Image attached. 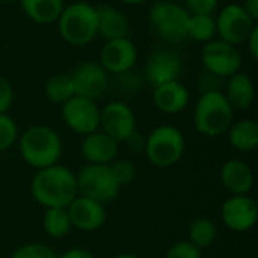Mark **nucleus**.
Instances as JSON below:
<instances>
[{
  "instance_id": "obj_29",
  "label": "nucleus",
  "mask_w": 258,
  "mask_h": 258,
  "mask_svg": "<svg viewBox=\"0 0 258 258\" xmlns=\"http://www.w3.org/2000/svg\"><path fill=\"white\" fill-rule=\"evenodd\" d=\"M109 166L121 187L132 183L136 177V165L128 159H115Z\"/></svg>"
},
{
  "instance_id": "obj_33",
  "label": "nucleus",
  "mask_w": 258,
  "mask_h": 258,
  "mask_svg": "<svg viewBox=\"0 0 258 258\" xmlns=\"http://www.w3.org/2000/svg\"><path fill=\"white\" fill-rule=\"evenodd\" d=\"M14 103V89L6 77L0 74V113H8Z\"/></svg>"
},
{
  "instance_id": "obj_12",
  "label": "nucleus",
  "mask_w": 258,
  "mask_h": 258,
  "mask_svg": "<svg viewBox=\"0 0 258 258\" xmlns=\"http://www.w3.org/2000/svg\"><path fill=\"white\" fill-rule=\"evenodd\" d=\"M224 225L234 233L251 231L258 221V204L249 195H231L221 209Z\"/></svg>"
},
{
  "instance_id": "obj_16",
  "label": "nucleus",
  "mask_w": 258,
  "mask_h": 258,
  "mask_svg": "<svg viewBox=\"0 0 258 258\" xmlns=\"http://www.w3.org/2000/svg\"><path fill=\"white\" fill-rule=\"evenodd\" d=\"M67 210L73 228H77L85 233H92L100 230L107 219L104 204L82 195H77L67 207Z\"/></svg>"
},
{
  "instance_id": "obj_40",
  "label": "nucleus",
  "mask_w": 258,
  "mask_h": 258,
  "mask_svg": "<svg viewBox=\"0 0 258 258\" xmlns=\"http://www.w3.org/2000/svg\"><path fill=\"white\" fill-rule=\"evenodd\" d=\"M119 2L124 3V5H128V6H136V5H142V3H145L148 0H119Z\"/></svg>"
},
{
  "instance_id": "obj_18",
  "label": "nucleus",
  "mask_w": 258,
  "mask_h": 258,
  "mask_svg": "<svg viewBox=\"0 0 258 258\" xmlns=\"http://www.w3.org/2000/svg\"><path fill=\"white\" fill-rule=\"evenodd\" d=\"M221 183L231 195H249L254 187V172L240 159H230L221 168Z\"/></svg>"
},
{
  "instance_id": "obj_20",
  "label": "nucleus",
  "mask_w": 258,
  "mask_h": 258,
  "mask_svg": "<svg viewBox=\"0 0 258 258\" xmlns=\"http://www.w3.org/2000/svg\"><path fill=\"white\" fill-rule=\"evenodd\" d=\"M95 8L98 17V36L104 41H110L128 35L130 23L122 11L109 3H101Z\"/></svg>"
},
{
  "instance_id": "obj_21",
  "label": "nucleus",
  "mask_w": 258,
  "mask_h": 258,
  "mask_svg": "<svg viewBox=\"0 0 258 258\" xmlns=\"http://www.w3.org/2000/svg\"><path fill=\"white\" fill-rule=\"evenodd\" d=\"M233 110H248L255 100V86L252 79L246 73H236L228 77L224 92Z\"/></svg>"
},
{
  "instance_id": "obj_27",
  "label": "nucleus",
  "mask_w": 258,
  "mask_h": 258,
  "mask_svg": "<svg viewBox=\"0 0 258 258\" xmlns=\"http://www.w3.org/2000/svg\"><path fill=\"white\" fill-rule=\"evenodd\" d=\"M218 237L216 224L206 216H200L190 222L189 227V242L200 251L210 248Z\"/></svg>"
},
{
  "instance_id": "obj_28",
  "label": "nucleus",
  "mask_w": 258,
  "mask_h": 258,
  "mask_svg": "<svg viewBox=\"0 0 258 258\" xmlns=\"http://www.w3.org/2000/svg\"><path fill=\"white\" fill-rule=\"evenodd\" d=\"M18 127L12 116L0 113V151H6L18 141Z\"/></svg>"
},
{
  "instance_id": "obj_11",
  "label": "nucleus",
  "mask_w": 258,
  "mask_h": 258,
  "mask_svg": "<svg viewBox=\"0 0 258 258\" xmlns=\"http://www.w3.org/2000/svg\"><path fill=\"white\" fill-rule=\"evenodd\" d=\"M100 130L118 144L125 142L136 132V115L124 101H110L100 109Z\"/></svg>"
},
{
  "instance_id": "obj_38",
  "label": "nucleus",
  "mask_w": 258,
  "mask_h": 258,
  "mask_svg": "<svg viewBox=\"0 0 258 258\" xmlns=\"http://www.w3.org/2000/svg\"><path fill=\"white\" fill-rule=\"evenodd\" d=\"M57 258H94V255L83 248H73V249L65 251L60 257Z\"/></svg>"
},
{
  "instance_id": "obj_7",
  "label": "nucleus",
  "mask_w": 258,
  "mask_h": 258,
  "mask_svg": "<svg viewBox=\"0 0 258 258\" xmlns=\"http://www.w3.org/2000/svg\"><path fill=\"white\" fill-rule=\"evenodd\" d=\"M77 177L79 195L92 198L101 204L112 203L118 198L121 186L116 181L109 165H85Z\"/></svg>"
},
{
  "instance_id": "obj_31",
  "label": "nucleus",
  "mask_w": 258,
  "mask_h": 258,
  "mask_svg": "<svg viewBox=\"0 0 258 258\" xmlns=\"http://www.w3.org/2000/svg\"><path fill=\"white\" fill-rule=\"evenodd\" d=\"M165 258H201V251L189 240H180L168 249Z\"/></svg>"
},
{
  "instance_id": "obj_37",
  "label": "nucleus",
  "mask_w": 258,
  "mask_h": 258,
  "mask_svg": "<svg viewBox=\"0 0 258 258\" xmlns=\"http://www.w3.org/2000/svg\"><path fill=\"white\" fill-rule=\"evenodd\" d=\"M245 44H246V47H248V51H249L251 57H252L254 60H257L258 59V26H255V27L252 29V32L249 33V36H248V39L245 41Z\"/></svg>"
},
{
  "instance_id": "obj_32",
  "label": "nucleus",
  "mask_w": 258,
  "mask_h": 258,
  "mask_svg": "<svg viewBox=\"0 0 258 258\" xmlns=\"http://www.w3.org/2000/svg\"><path fill=\"white\" fill-rule=\"evenodd\" d=\"M219 6V0H184L189 14H213Z\"/></svg>"
},
{
  "instance_id": "obj_41",
  "label": "nucleus",
  "mask_w": 258,
  "mask_h": 258,
  "mask_svg": "<svg viewBox=\"0 0 258 258\" xmlns=\"http://www.w3.org/2000/svg\"><path fill=\"white\" fill-rule=\"evenodd\" d=\"M113 258H141L139 255H136V254H130V252H125V254H119V255H116V257Z\"/></svg>"
},
{
  "instance_id": "obj_3",
  "label": "nucleus",
  "mask_w": 258,
  "mask_h": 258,
  "mask_svg": "<svg viewBox=\"0 0 258 258\" xmlns=\"http://www.w3.org/2000/svg\"><path fill=\"white\" fill-rule=\"evenodd\" d=\"M56 23L62 41L73 47L88 45L98 36L97 8L86 0L65 6Z\"/></svg>"
},
{
  "instance_id": "obj_25",
  "label": "nucleus",
  "mask_w": 258,
  "mask_h": 258,
  "mask_svg": "<svg viewBox=\"0 0 258 258\" xmlns=\"http://www.w3.org/2000/svg\"><path fill=\"white\" fill-rule=\"evenodd\" d=\"M42 227L48 237L51 239H63L71 231L73 225L70 221L68 210L65 207H50L45 209L42 218Z\"/></svg>"
},
{
  "instance_id": "obj_17",
  "label": "nucleus",
  "mask_w": 258,
  "mask_h": 258,
  "mask_svg": "<svg viewBox=\"0 0 258 258\" xmlns=\"http://www.w3.org/2000/svg\"><path fill=\"white\" fill-rule=\"evenodd\" d=\"M83 159L92 165H110L119 151V144L101 130L83 136L80 144Z\"/></svg>"
},
{
  "instance_id": "obj_10",
  "label": "nucleus",
  "mask_w": 258,
  "mask_h": 258,
  "mask_svg": "<svg viewBox=\"0 0 258 258\" xmlns=\"http://www.w3.org/2000/svg\"><path fill=\"white\" fill-rule=\"evenodd\" d=\"M62 119L71 132L86 136L100 130V107L94 100L74 95L62 104Z\"/></svg>"
},
{
  "instance_id": "obj_6",
  "label": "nucleus",
  "mask_w": 258,
  "mask_h": 258,
  "mask_svg": "<svg viewBox=\"0 0 258 258\" xmlns=\"http://www.w3.org/2000/svg\"><path fill=\"white\" fill-rule=\"evenodd\" d=\"M189 12L180 3L171 0L156 2L148 12V23L159 39L166 44H180L186 36Z\"/></svg>"
},
{
  "instance_id": "obj_26",
  "label": "nucleus",
  "mask_w": 258,
  "mask_h": 258,
  "mask_svg": "<svg viewBox=\"0 0 258 258\" xmlns=\"http://www.w3.org/2000/svg\"><path fill=\"white\" fill-rule=\"evenodd\" d=\"M44 94L48 101H51L53 104H59V106L71 100L76 95V92H74V85H73L70 74L59 73V74L51 76L44 85Z\"/></svg>"
},
{
  "instance_id": "obj_43",
  "label": "nucleus",
  "mask_w": 258,
  "mask_h": 258,
  "mask_svg": "<svg viewBox=\"0 0 258 258\" xmlns=\"http://www.w3.org/2000/svg\"><path fill=\"white\" fill-rule=\"evenodd\" d=\"M5 2H14V0H5Z\"/></svg>"
},
{
  "instance_id": "obj_36",
  "label": "nucleus",
  "mask_w": 258,
  "mask_h": 258,
  "mask_svg": "<svg viewBox=\"0 0 258 258\" xmlns=\"http://www.w3.org/2000/svg\"><path fill=\"white\" fill-rule=\"evenodd\" d=\"M145 142H147V136L139 133L138 130L125 141V144L128 145L132 153H144L145 150Z\"/></svg>"
},
{
  "instance_id": "obj_14",
  "label": "nucleus",
  "mask_w": 258,
  "mask_h": 258,
  "mask_svg": "<svg viewBox=\"0 0 258 258\" xmlns=\"http://www.w3.org/2000/svg\"><path fill=\"white\" fill-rule=\"evenodd\" d=\"M183 70L180 54L172 48L154 50L144 67V80L153 88L178 80Z\"/></svg>"
},
{
  "instance_id": "obj_15",
  "label": "nucleus",
  "mask_w": 258,
  "mask_h": 258,
  "mask_svg": "<svg viewBox=\"0 0 258 258\" xmlns=\"http://www.w3.org/2000/svg\"><path fill=\"white\" fill-rule=\"evenodd\" d=\"M70 77L73 80L76 95L94 101H97L109 86V74L98 62L94 60H85L79 63Z\"/></svg>"
},
{
  "instance_id": "obj_42",
  "label": "nucleus",
  "mask_w": 258,
  "mask_h": 258,
  "mask_svg": "<svg viewBox=\"0 0 258 258\" xmlns=\"http://www.w3.org/2000/svg\"><path fill=\"white\" fill-rule=\"evenodd\" d=\"M88 2H100V0H88Z\"/></svg>"
},
{
  "instance_id": "obj_2",
  "label": "nucleus",
  "mask_w": 258,
  "mask_h": 258,
  "mask_svg": "<svg viewBox=\"0 0 258 258\" xmlns=\"http://www.w3.org/2000/svg\"><path fill=\"white\" fill-rule=\"evenodd\" d=\"M18 150L23 160L38 171L59 163L63 144L54 128L38 124L29 127L18 136Z\"/></svg>"
},
{
  "instance_id": "obj_19",
  "label": "nucleus",
  "mask_w": 258,
  "mask_h": 258,
  "mask_svg": "<svg viewBox=\"0 0 258 258\" xmlns=\"http://www.w3.org/2000/svg\"><path fill=\"white\" fill-rule=\"evenodd\" d=\"M190 101L189 89L178 80L163 83L154 88L153 103L154 106L166 115H178L181 113Z\"/></svg>"
},
{
  "instance_id": "obj_13",
  "label": "nucleus",
  "mask_w": 258,
  "mask_h": 258,
  "mask_svg": "<svg viewBox=\"0 0 258 258\" xmlns=\"http://www.w3.org/2000/svg\"><path fill=\"white\" fill-rule=\"evenodd\" d=\"M138 47L128 38H116L104 41V45L100 50V65L106 70L107 74L119 76L135 68L138 62Z\"/></svg>"
},
{
  "instance_id": "obj_34",
  "label": "nucleus",
  "mask_w": 258,
  "mask_h": 258,
  "mask_svg": "<svg viewBox=\"0 0 258 258\" xmlns=\"http://www.w3.org/2000/svg\"><path fill=\"white\" fill-rule=\"evenodd\" d=\"M118 77V85L122 91H127V92H133V91H138L142 88V82L144 79L138 74L133 73V70L127 71V73H122Z\"/></svg>"
},
{
  "instance_id": "obj_39",
  "label": "nucleus",
  "mask_w": 258,
  "mask_h": 258,
  "mask_svg": "<svg viewBox=\"0 0 258 258\" xmlns=\"http://www.w3.org/2000/svg\"><path fill=\"white\" fill-rule=\"evenodd\" d=\"M242 8L246 11V14L254 20H258V0H243Z\"/></svg>"
},
{
  "instance_id": "obj_22",
  "label": "nucleus",
  "mask_w": 258,
  "mask_h": 258,
  "mask_svg": "<svg viewBox=\"0 0 258 258\" xmlns=\"http://www.w3.org/2000/svg\"><path fill=\"white\" fill-rule=\"evenodd\" d=\"M24 15L36 24L56 23L65 8L63 0H18Z\"/></svg>"
},
{
  "instance_id": "obj_8",
  "label": "nucleus",
  "mask_w": 258,
  "mask_h": 258,
  "mask_svg": "<svg viewBox=\"0 0 258 258\" xmlns=\"http://www.w3.org/2000/svg\"><path fill=\"white\" fill-rule=\"evenodd\" d=\"M201 62L204 70L210 74L219 79H228L240 71L242 54L236 45L216 38L204 44L201 51Z\"/></svg>"
},
{
  "instance_id": "obj_24",
  "label": "nucleus",
  "mask_w": 258,
  "mask_h": 258,
  "mask_svg": "<svg viewBox=\"0 0 258 258\" xmlns=\"http://www.w3.org/2000/svg\"><path fill=\"white\" fill-rule=\"evenodd\" d=\"M186 36L192 41L203 44L216 39L218 30L213 14H189Z\"/></svg>"
},
{
  "instance_id": "obj_9",
  "label": "nucleus",
  "mask_w": 258,
  "mask_h": 258,
  "mask_svg": "<svg viewBox=\"0 0 258 258\" xmlns=\"http://www.w3.org/2000/svg\"><path fill=\"white\" fill-rule=\"evenodd\" d=\"M215 20L218 38L231 45L245 44L249 33L257 26V21H254L239 3L225 5Z\"/></svg>"
},
{
  "instance_id": "obj_5",
  "label": "nucleus",
  "mask_w": 258,
  "mask_h": 258,
  "mask_svg": "<svg viewBox=\"0 0 258 258\" xmlns=\"http://www.w3.org/2000/svg\"><path fill=\"white\" fill-rule=\"evenodd\" d=\"M186 150V139L180 128L163 124L150 132L145 142V156L157 168H171L177 165Z\"/></svg>"
},
{
  "instance_id": "obj_35",
  "label": "nucleus",
  "mask_w": 258,
  "mask_h": 258,
  "mask_svg": "<svg viewBox=\"0 0 258 258\" xmlns=\"http://www.w3.org/2000/svg\"><path fill=\"white\" fill-rule=\"evenodd\" d=\"M219 82L221 79L210 74L209 71H206L201 77H200V89H201V94L204 92H210V91H221L219 89Z\"/></svg>"
},
{
  "instance_id": "obj_1",
  "label": "nucleus",
  "mask_w": 258,
  "mask_h": 258,
  "mask_svg": "<svg viewBox=\"0 0 258 258\" xmlns=\"http://www.w3.org/2000/svg\"><path fill=\"white\" fill-rule=\"evenodd\" d=\"M30 194L33 200L45 209H67L79 195L76 172L59 163L38 169L30 183Z\"/></svg>"
},
{
  "instance_id": "obj_30",
  "label": "nucleus",
  "mask_w": 258,
  "mask_h": 258,
  "mask_svg": "<svg viewBox=\"0 0 258 258\" xmlns=\"http://www.w3.org/2000/svg\"><path fill=\"white\" fill-rule=\"evenodd\" d=\"M11 258H57V255L44 243H26L17 248Z\"/></svg>"
},
{
  "instance_id": "obj_23",
  "label": "nucleus",
  "mask_w": 258,
  "mask_h": 258,
  "mask_svg": "<svg viewBox=\"0 0 258 258\" xmlns=\"http://www.w3.org/2000/svg\"><path fill=\"white\" fill-rule=\"evenodd\" d=\"M227 133L230 145L240 153H251L258 147V124L254 119H239L230 125Z\"/></svg>"
},
{
  "instance_id": "obj_4",
  "label": "nucleus",
  "mask_w": 258,
  "mask_h": 258,
  "mask_svg": "<svg viewBox=\"0 0 258 258\" xmlns=\"http://www.w3.org/2000/svg\"><path fill=\"white\" fill-rule=\"evenodd\" d=\"M234 122V110L222 91H210L200 95L194 109V127L207 138H218L228 132Z\"/></svg>"
}]
</instances>
